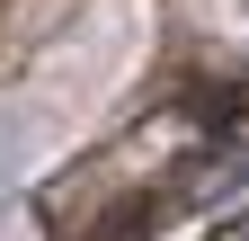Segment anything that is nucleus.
Returning <instances> with one entry per match:
<instances>
[{
	"instance_id": "obj_1",
	"label": "nucleus",
	"mask_w": 249,
	"mask_h": 241,
	"mask_svg": "<svg viewBox=\"0 0 249 241\" xmlns=\"http://www.w3.org/2000/svg\"><path fill=\"white\" fill-rule=\"evenodd\" d=\"M160 215H169V197H160V188H134V197H116L98 223H80V241H151Z\"/></svg>"
}]
</instances>
